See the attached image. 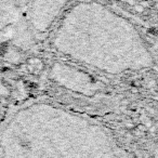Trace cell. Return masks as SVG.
Returning <instances> with one entry per match:
<instances>
[{
	"label": "cell",
	"mask_w": 158,
	"mask_h": 158,
	"mask_svg": "<svg viewBox=\"0 0 158 158\" xmlns=\"http://www.w3.org/2000/svg\"><path fill=\"white\" fill-rule=\"evenodd\" d=\"M152 1H156V0H152Z\"/></svg>",
	"instance_id": "8992f818"
},
{
	"label": "cell",
	"mask_w": 158,
	"mask_h": 158,
	"mask_svg": "<svg viewBox=\"0 0 158 158\" xmlns=\"http://www.w3.org/2000/svg\"><path fill=\"white\" fill-rule=\"evenodd\" d=\"M2 117H3V114H2V112H1V110H0V121H1Z\"/></svg>",
	"instance_id": "5b68a950"
},
{
	"label": "cell",
	"mask_w": 158,
	"mask_h": 158,
	"mask_svg": "<svg viewBox=\"0 0 158 158\" xmlns=\"http://www.w3.org/2000/svg\"><path fill=\"white\" fill-rule=\"evenodd\" d=\"M72 0H27L25 14L31 29L37 36L50 34Z\"/></svg>",
	"instance_id": "3957f363"
},
{
	"label": "cell",
	"mask_w": 158,
	"mask_h": 158,
	"mask_svg": "<svg viewBox=\"0 0 158 158\" xmlns=\"http://www.w3.org/2000/svg\"><path fill=\"white\" fill-rule=\"evenodd\" d=\"M27 0H0V29L15 22L25 13Z\"/></svg>",
	"instance_id": "277c9868"
},
{
	"label": "cell",
	"mask_w": 158,
	"mask_h": 158,
	"mask_svg": "<svg viewBox=\"0 0 158 158\" xmlns=\"http://www.w3.org/2000/svg\"><path fill=\"white\" fill-rule=\"evenodd\" d=\"M50 35V47L57 55L102 74H138L155 63L140 29L97 0L72 2Z\"/></svg>",
	"instance_id": "7a4b0ae2"
},
{
	"label": "cell",
	"mask_w": 158,
	"mask_h": 158,
	"mask_svg": "<svg viewBox=\"0 0 158 158\" xmlns=\"http://www.w3.org/2000/svg\"><path fill=\"white\" fill-rule=\"evenodd\" d=\"M0 158H129L102 123L49 101H29L0 121Z\"/></svg>",
	"instance_id": "6da1fadb"
}]
</instances>
